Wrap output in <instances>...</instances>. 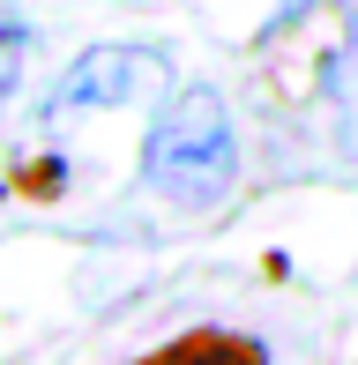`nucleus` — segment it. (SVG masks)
<instances>
[{
	"instance_id": "3",
	"label": "nucleus",
	"mask_w": 358,
	"mask_h": 365,
	"mask_svg": "<svg viewBox=\"0 0 358 365\" xmlns=\"http://www.w3.org/2000/svg\"><path fill=\"white\" fill-rule=\"evenodd\" d=\"M329 127H336V157L358 164V23H351L344 53L329 68Z\"/></svg>"
},
{
	"instance_id": "2",
	"label": "nucleus",
	"mask_w": 358,
	"mask_h": 365,
	"mask_svg": "<svg viewBox=\"0 0 358 365\" xmlns=\"http://www.w3.org/2000/svg\"><path fill=\"white\" fill-rule=\"evenodd\" d=\"M157 68H165V60H157L150 45H90V53L60 75L53 112H120V105H135L157 82Z\"/></svg>"
},
{
	"instance_id": "4",
	"label": "nucleus",
	"mask_w": 358,
	"mask_h": 365,
	"mask_svg": "<svg viewBox=\"0 0 358 365\" xmlns=\"http://www.w3.org/2000/svg\"><path fill=\"white\" fill-rule=\"evenodd\" d=\"M142 365H269L262 343H239V336H187V343H165Z\"/></svg>"
},
{
	"instance_id": "5",
	"label": "nucleus",
	"mask_w": 358,
	"mask_h": 365,
	"mask_svg": "<svg viewBox=\"0 0 358 365\" xmlns=\"http://www.w3.org/2000/svg\"><path fill=\"white\" fill-rule=\"evenodd\" d=\"M23 60H30V23L8 8V0H0V97L23 82Z\"/></svg>"
},
{
	"instance_id": "1",
	"label": "nucleus",
	"mask_w": 358,
	"mask_h": 365,
	"mask_svg": "<svg viewBox=\"0 0 358 365\" xmlns=\"http://www.w3.org/2000/svg\"><path fill=\"white\" fill-rule=\"evenodd\" d=\"M142 172H150L157 202L187 209H217L224 194L239 187V127H232V105H224L209 82H187L157 105L150 120V142H142Z\"/></svg>"
}]
</instances>
